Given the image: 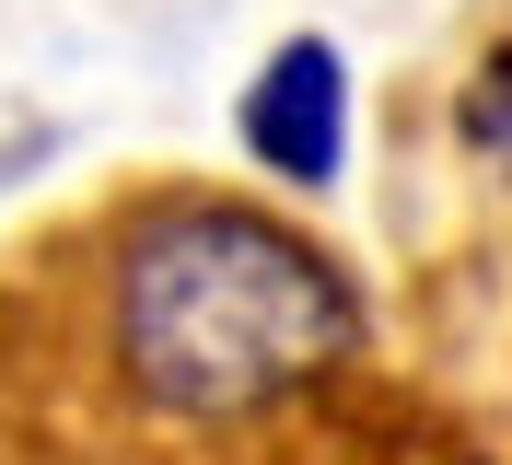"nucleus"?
<instances>
[{"mask_svg":"<svg viewBox=\"0 0 512 465\" xmlns=\"http://www.w3.org/2000/svg\"><path fill=\"white\" fill-rule=\"evenodd\" d=\"M94 349L152 431H256L361 361V291L256 198H152L105 233Z\"/></svg>","mask_w":512,"mask_h":465,"instance_id":"f257e3e1","label":"nucleus"},{"mask_svg":"<svg viewBox=\"0 0 512 465\" xmlns=\"http://www.w3.org/2000/svg\"><path fill=\"white\" fill-rule=\"evenodd\" d=\"M233 140L291 198H326L350 175V59H338V35H280L256 59L245 105H233Z\"/></svg>","mask_w":512,"mask_h":465,"instance_id":"f03ea898","label":"nucleus"},{"mask_svg":"<svg viewBox=\"0 0 512 465\" xmlns=\"http://www.w3.org/2000/svg\"><path fill=\"white\" fill-rule=\"evenodd\" d=\"M466 140H478V152H512V47L489 59V82L466 93Z\"/></svg>","mask_w":512,"mask_h":465,"instance_id":"7ed1b4c3","label":"nucleus"}]
</instances>
